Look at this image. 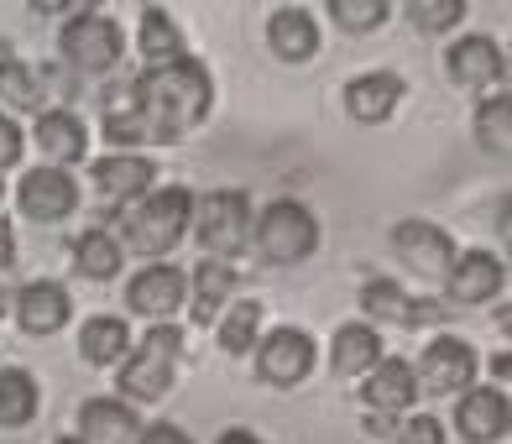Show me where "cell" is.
Here are the masks:
<instances>
[{
  "instance_id": "obj_20",
  "label": "cell",
  "mask_w": 512,
  "mask_h": 444,
  "mask_svg": "<svg viewBox=\"0 0 512 444\" xmlns=\"http://www.w3.org/2000/svg\"><path fill=\"white\" fill-rule=\"evenodd\" d=\"M142 429L136 424L131 403H121V397H89V403L79 408V444H131V434Z\"/></svg>"
},
{
  "instance_id": "obj_17",
  "label": "cell",
  "mask_w": 512,
  "mask_h": 444,
  "mask_svg": "<svg viewBox=\"0 0 512 444\" xmlns=\"http://www.w3.org/2000/svg\"><path fill=\"white\" fill-rule=\"evenodd\" d=\"M445 74L460 89H486L507 74V53L497 48L492 37H460L455 48L445 53Z\"/></svg>"
},
{
  "instance_id": "obj_37",
  "label": "cell",
  "mask_w": 512,
  "mask_h": 444,
  "mask_svg": "<svg viewBox=\"0 0 512 444\" xmlns=\"http://www.w3.org/2000/svg\"><path fill=\"white\" fill-rule=\"evenodd\" d=\"M16 267V236H11V220H0V272Z\"/></svg>"
},
{
  "instance_id": "obj_10",
  "label": "cell",
  "mask_w": 512,
  "mask_h": 444,
  "mask_svg": "<svg viewBox=\"0 0 512 444\" xmlns=\"http://www.w3.org/2000/svg\"><path fill=\"white\" fill-rule=\"evenodd\" d=\"M16 204H21L27 220L53 225V220H68L79 209V183L68 178L63 168H32L27 178H21V189H16Z\"/></svg>"
},
{
  "instance_id": "obj_28",
  "label": "cell",
  "mask_w": 512,
  "mask_h": 444,
  "mask_svg": "<svg viewBox=\"0 0 512 444\" xmlns=\"http://www.w3.org/2000/svg\"><path fill=\"white\" fill-rule=\"evenodd\" d=\"M142 58H147L152 68L189 58V53H183V32H178V21H173L168 11H162V6H142Z\"/></svg>"
},
{
  "instance_id": "obj_21",
  "label": "cell",
  "mask_w": 512,
  "mask_h": 444,
  "mask_svg": "<svg viewBox=\"0 0 512 444\" xmlns=\"http://www.w3.org/2000/svg\"><path fill=\"white\" fill-rule=\"evenodd\" d=\"M37 152L53 162V168H63V162H79L89 152V131L74 110H42L37 115Z\"/></svg>"
},
{
  "instance_id": "obj_6",
  "label": "cell",
  "mask_w": 512,
  "mask_h": 444,
  "mask_svg": "<svg viewBox=\"0 0 512 444\" xmlns=\"http://www.w3.org/2000/svg\"><path fill=\"white\" fill-rule=\"evenodd\" d=\"M121 48H126V37L105 11H79L63 27V58L74 63L79 74H110V68L121 63Z\"/></svg>"
},
{
  "instance_id": "obj_26",
  "label": "cell",
  "mask_w": 512,
  "mask_h": 444,
  "mask_svg": "<svg viewBox=\"0 0 512 444\" xmlns=\"http://www.w3.org/2000/svg\"><path fill=\"white\" fill-rule=\"evenodd\" d=\"M42 408V392H37V377L21 366H6L0 371V429H21L32 424Z\"/></svg>"
},
{
  "instance_id": "obj_36",
  "label": "cell",
  "mask_w": 512,
  "mask_h": 444,
  "mask_svg": "<svg viewBox=\"0 0 512 444\" xmlns=\"http://www.w3.org/2000/svg\"><path fill=\"white\" fill-rule=\"evenodd\" d=\"M136 444H194L189 434H183L178 424H152V429H142V439Z\"/></svg>"
},
{
  "instance_id": "obj_35",
  "label": "cell",
  "mask_w": 512,
  "mask_h": 444,
  "mask_svg": "<svg viewBox=\"0 0 512 444\" xmlns=\"http://www.w3.org/2000/svg\"><path fill=\"white\" fill-rule=\"evenodd\" d=\"M16 162H21V131L11 115H0V173L16 168Z\"/></svg>"
},
{
  "instance_id": "obj_3",
  "label": "cell",
  "mask_w": 512,
  "mask_h": 444,
  "mask_svg": "<svg viewBox=\"0 0 512 444\" xmlns=\"http://www.w3.org/2000/svg\"><path fill=\"white\" fill-rule=\"evenodd\" d=\"M189 220H194V194L189 189H178V183L173 189H157L126 215V246L136 256H168L183 241Z\"/></svg>"
},
{
  "instance_id": "obj_32",
  "label": "cell",
  "mask_w": 512,
  "mask_h": 444,
  "mask_svg": "<svg viewBox=\"0 0 512 444\" xmlns=\"http://www.w3.org/2000/svg\"><path fill=\"white\" fill-rule=\"evenodd\" d=\"M387 16H392L387 0H330V21L345 32H377Z\"/></svg>"
},
{
  "instance_id": "obj_16",
  "label": "cell",
  "mask_w": 512,
  "mask_h": 444,
  "mask_svg": "<svg viewBox=\"0 0 512 444\" xmlns=\"http://www.w3.org/2000/svg\"><path fill=\"white\" fill-rule=\"evenodd\" d=\"M502 283H507V267L492 251H465L445 272V298L450 303H486V298L502 293Z\"/></svg>"
},
{
  "instance_id": "obj_15",
  "label": "cell",
  "mask_w": 512,
  "mask_h": 444,
  "mask_svg": "<svg viewBox=\"0 0 512 444\" xmlns=\"http://www.w3.org/2000/svg\"><path fill=\"white\" fill-rule=\"evenodd\" d=\"M11 309H16V319H21V330H27V335H58L68 324V314H74V303H68L63 283L37 277V283L11 293Z\"/></svg>"
},
{
  "instance_id": "obj_13",
  "label": "cell",
  "mask_w": 512,
  "mask_h": 444,
  "mask_svg": "<svg viewBox=\"0 0 512 444\" xmlns=\"http://www.w3.org/2000/svg\"><path fill=\"white\" fill-rule=\"evenodd\" d=\"M507 424H512V408H507V392L502 387H471V392H460V408H455L460 439L497 444V439H507Z\"/></svg>"
},
{
  "instance_id": "obj_4",
  "label": "cell",
  "mask_w": 512,
  "mask_h": 444,
  "mask_svg": "<svg viewBox=\"0 0 512 444\" xmlns=\"http://www.w3.org/2000/svg\"><path fill=\"white\" fill-rule=\"evenodd\" d=\"M251 225H256V215H251V199L246 194H236V189H215V194H204L199 204H194V230H199V246L215 256V262H225V256H236V251H246V241H251Z\"/></svg>"
},
{
  "instance_id": "obj_29",
  "label": "cell",
  "mask_w": 512,
  "mask_h": 444,
  "mask_svg": "<svg viewBox=\"0 0 512 444\" xmlns=\"http://www.w3.org/2000/svg\"><path fill=\"white\" fill-rule=\"evenodd\" d=\"M74 267H79L84 277H95V283H105V277L121 272V241H115L105 225L84 230V236L74 241Z\"/></svg>"
},
{
  "instance_id": "obj_5",
  "label": "cell",
  "mask_w": 512,
  "mask_h": 444,
  "mask_svg": "<svg viewBox=\"0 0 512 444\" xmlns=\"http://www.w3.org/2000/svg\"><path fill=\"white\" fill-rule=\"evenodd\" d=\"M251 236H256V246H262L267 262L293 267V262H304V256H314V246H319V220H314L298 199H277V204L262 209V220L251 225Z\"/></svg>"
},
{
  "instance_id": "obj_33",
  "label": "cell",
  "mask_w": 512,
  "mask_h": 444,
  "mask_svg": "<svg viewBox=\"0 0 512 444\" xmlns=\"http://www.w3.org/2000/svg\"><path fill=\"white\" fill-rule=\"evenodd\" d=\"M465 11H471L465 0H413V6H408V21H413L418 32H450Z\"/></svg>"
},
{
  "instance_id": "obj_38",
  "label": "cell",
  "mask_w": 512,
  "mask_h": 444,
  "mask_svg": "<svg viewBox=\"0 0 512 444\" xmlns=\"http://www.w3.org/2000/svg\"><path fill=\"white\" fill-rule=\"evenodd\" d=\"M215 444H262V439H256L251 429H225V434H220Z\"/></svg>"
},
{
  "instance_id": "obj_30",
  "label": "cell",
  "mask_w": 512,
  "mask_h": 444,
  "mask_svg": "<svg viewBox=\"0 0 512 444\" xmlns=\"http://www.w3.org/2000/svg\"><path fill=\"white\" fill-rule=\"evenodd\" d=\"M476 142L486 152L507 157V147H512V100L507 95H492V100L476 110Z\"/></svg>"
},
{
  "instance_id": "obj_39",
  "label": "cell",
  "mask_w": 512,
  "mask_h": 444,
  "mask_svg": "<svg viewBox=\"0 0 512 444\" xmlns=\"http://www.w3.org/2000/svg\"><path fill=\"white\" fill-rule=\"evenodd\" d=\"M6 309H11V293H6V288H0V314H6Z\"/></svg>"
},
{
  "instance_id": "obj_18",
  "label": "cell",
  "mask_w": 512,
  "mask_h": 444,
  "mask_svg": "<svg viewBox=\"0 0 512 444\" xmlns=\"http://www.w3.org/2000/svg\"><path fill=\"white\" fill-rule=\"evenodd\" d=\"M403 100V79L387 74V68H371V74H356L345 84V110H351V121L361 126H382L392 110Z\"/></svg>"
},
{
  "instance_id": "obj_14",
  "label": "cell",
  "mask_w": 512,
  "mask_h": 444,
  "mask_svg": "<svg viewBox=\"0 0 512 444\" xmlns=\"http://www.w3.org/2000/svg\"><path fill=\"white\" fill-rule=\"evenodd\" d=\"M418 397V382H413V366L398 361V356H382L377 366L366 371V387H361V403L366 413H382V418H403Z\"/></svg>"
},
{
  "instance_id": "obj_24",
  "label": "cell",
  "mask_w": 512,
  "mask_h": 444,
  "mask_svg": "<svg viewBox=\"0 0 512 444\" xmlns=\"http://www.w3.org/2000/svg\"><path fill=\"white\" fill-rule=\"evenodd\" d=\"M330 361H335L340 377H366V371L382 361V335L371 330V324H340L335 345H330Z\"/></svg>"
},
{
  "instance_id": "obj_34",
  "label": "cell",
  "mask_w": 512,
  "mask_h": 444,
  "mask_svg": "<svg viewBox=\"0 0 512 444\" xmlns=\"http://www.w3.org/2000/svg\"><path fill=\"white\" fill-rule=\"evenodd\" d=\"M392 439H403V444H445V424L429 418V413H413V418H403V424H398V434H392Z\"/></svg>"
},
{
  "instance_id": "obj_8",
  "label": "cell",
  "mask_w": 512,
  "mask_h": 444,
  "mask_svg": "<svg viewBox=\"0 0 512 444\" xmlns=\"http://www.w3.org/2000/svg\"><path fill=\"white\" fill-rule=\"evenodd\" d=\"M126 303H131V314H142L152 324H173V314L189 303V277H183L178 267H168V262H152L147 272L131 277Z\"/></svg>"
},
{
  "instance_id": "obj_41",
  "label": "cell",
  "mask_w": 512,
  "mask_h": 444,
  "mask_svg": "<svg viewBox=\"0 0 512 444\" xmlns=\"http://www.w3.org/2000/svg\"><path fill=\"white\" fill-rule=\"evenodd\" d=\"M0 194H6V183H0Z\"/></svg>"
},
{
  "instance_id": "obj_27",
  "label": "cell",
  "mask_w": 512,
  "mask_h": 444,
  "mask_svg": "<svg viewBox=\"0 0 512 444\" xmlns=\"http://www.w3.org/2000/svg\"><path fill=\"white\" fill-rule=\"evenodd\" d=\"M0 100L11 110H27V115H37V105L48 100L42 95V74L11 53V42H0Z\"/></svg>"
},
{
  "instance_id": "obj_22",
  "label": "cell",
  "mask_w": 512,
  "mask_h": 444,
  "mask_svg": "<svg viewBox=\"0 0 512 444\" xmlns=\"http://www.w3.org/2000/svg\"><path fill=\"white\" fill-rule=\"evenodd\" d=\"M152 178H157V168H152V157H136V152H110V157H100L95 162V183H100V194L105 199H142L147 189H152Z\"/></svg>"
},
{
  "instance_id": "obj_25",
  "label": "cell",
  "mask_w": 512,
  "mask_h": 444,
  "mask_svg": "<svg viewBox=\"0 0 512 444\" xmlns=\"http://www.w3.org/2000/svg\"><path fill=\"white\" fill-rule=\"evenodd\" d=\"M230 293H236V267H230V262H199V272H194V298H189V314H194L199 330L220 319V309L230 303Z\"/></svg>"
},
{
  "instance_id": "obj_40",
  "label": "cell",
  "mask_w": 512,
  "mask_h": 444,
  "mask_svg": "<svg viewBox=\"0 0 512 444\" xmlns=\"http://www.w3.org/2000/svg\"><path fill=\"white\" fill-rule=\"evenodd\" d=\"M58 444H79V439H74V434H68V439H58Z\"/></svg>"
},
{
  "instance_id": "obj_7",
  "label": "cell",
  "mask_w": 512,
  "mask_h": 444,
  "mask_svg": "<svg viewBox=\"0 0 512 444\" xmlns=\"http://www.w3.org/2000/svg\"><path fill=\"white\" fill-rule=\"evenodd\" d=\"M413 382H418V392H434V397L471 392V382H476V350L465 345L460 335H439V340L424 350V361H418Z\"/></svg>"
},
{
  "instance_id": "obj_19",
  "label": "cell",
  "mask_w": 512,
  "mask_h": 444,
  "mask_svg": "<svg viewBox=\"0 0 512 444\" xmlns=\"http://www.w3.org/2000/svg\"><path fill=\"white\" fill-rule=\"evenodd\" d=\"M267 42L283 63H309L319 53V21L304 6H277L267 21Z\"/></svg>"
},
{
  "instance_id": "obj_1",
  "label": "cell",
  "mask_w": 512,
  "mask_h": 444,
  "mask_svg": "<svg viewBox=\"0 0 512 444\" xmlns=\"http://www.w3.org/2000/svg\"><path fill=\"white\" fill-rule=\"evenodd\" d=\"M209 105H215V84H209L204 63H194V58L147 68V74L131 84V110L142 115L152 147L183 142V136L209 115Z\"/></svg>"
},
{
  "instance_id": "obj_11",
  "label": "cell",
  "mask_w": 512,
  "mask_h": 444,
  "mask_svg": "<svg viewBox=\"0 0 512 444\" xmlns=\"http://www.w3.org/2000/svg\"><path fill=\"white\" fill-rule=\"evenodd\" d=\"M256 371L272 387H298L314 371V340L304 330H272L262 345H256Z\"/></svg>"
},
{
  "instance_id": "obj_9",
  "label": "cell",
  "mask_w": 512,
  "mask_h": 444,
  "mask_svg": "<svg viewBox=\"0 0 512 444\" xmlns=\"http://www.w3.org/2000/svg\"><path fill=\"white\" fill-rule=\"evenodd\" d=\"M392 246H398L403 262L418 277H429V283H445V272L455 267V241L434 220H403L398 230H392Z\"/></svg>"
},
{
  "instance_id": "obj_23",
  "label": "cell",
  "mask_w": 512,
  "mask_h": 444,
  "mask_svg": "<svg viewBox=\"0 0 512 444\" xmlns=\"http://www.w3.org/2000/svg\"><path fill=\"white\" fill-rule=\"evenodd\" d=\"M79 356L89 366H121L131 356V330H126V319H115V314H95L79 330Z\"/></svg>"
},
{
  "instance_id": "obj_2",
  "label": "cell",
  "mask_w": 512,
  "mask_h": 444,
  "mask_svg": "<svg viewBox=\"0 0 512 444\" xmlns=\"http://www.w3.org/2000/svg\"><path fill=\"white\" fill-rule=\"evenodd\" d=\"M183 361V330L178 324H152L142 345H131V356L121 361V403H157L173 387Z\"/></svg>"
},
{
  "instance_id": "obj_12",
  "label": "cell",
  "mask_w": 512,
  "mask_h": 444,
  "mask_svg": "<svg viewBox=\"0 0 512 444\" xmlns=\"http://www.w3.org/2000/svg\"><path fill=\"white\" fill-rule=\"evenodd\" d=\"M361 309L371 319V330L377 324H398V330H413V324H434L439 314V303H424V298H408L398 283H387V277H371V283L361 288Z\"/></svg>"
},
{
  "instance_id": "obj_31",
  "label": "cell",
  "mask_w": 512,
  "mask_h": 444,
  "mask_svg": "<svg viewBox=\"0 0 512 444\" xmlns=\"http://www.w3.org/2000/svg\"><path fill=\"white\" fill-rule=\"evenodd\" d=\"M256 330H262V303H230V314L220 324V345L225 356H246V350L256 345Z\"/></svg>"
}]
</instances>
